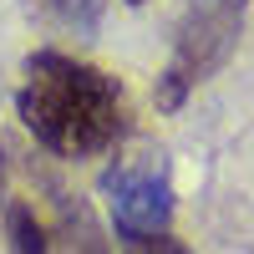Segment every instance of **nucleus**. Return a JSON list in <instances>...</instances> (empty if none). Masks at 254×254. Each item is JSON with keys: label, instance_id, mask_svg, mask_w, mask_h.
I'll list each match as a JSON object with an SVG mask.
<instances>
[{"label": "nucleus", "instance_id": "5", "mask_svg": "<svg viewBox=\"0 0 254 254\" xmlns=\"http://www.w3.org/2000/svg\"><path fill=\"white\" fill-rule=\"evenodd\" d=\"M5 224H10V244L15 249H46V229L36 224V214H31L26 203H15Z\"/></svg>", "mask_w": 254, "mask_h": 254}, {"label": "nucleus", "instance_id": "2", "mask_svg": "<svg viewBox=\"0 0 254 254\" xmlns=\"http://www.w3.org/2000/svg\"><path fill=\"white\" fill-rule=\"evenodd\" d=\"M244 15H249V0H188L183 5L173 56L158 76L163 112H178L208 76L224 71V61L234 56L239 36H244Z\"/></svg>", "mask_w": 254, "mask_h": 254}, {"label": "nucleus", "instance_id": "3", "mask_svg": "<svg viewBox=\"0 0 254 254\" xmlns=\"http://www.w3.org/2000/svg\"><path fill=\"white\" fill-rule=\"evenodd\" d=\"M102 193H107V208H112V229L122 244L132 249H153V244H168V224H173V183H168V168L158 158L147 163H122L102 178Z\"/></svg>", "mask_w": 254, "mask_h": 254}, {"label": "nucleus", "instance_id": "1", "mask_svg": "<svg viewBox=\"0 0 254 254\" xmlns=\"http://www.w3.org/2000/svg\"><path fill=\"white\" fill-rule=\"evenodd\" d=\"M15 112L26 132L56 158H97L127 137V92L92 61L66 51H36L26 61V81L15 92Z\"/></svg>", "mask_w": 254, "mask_h": 254}, {"label": "nucleus", "instance_id": "6", "mask_svg": "<svg viewBox=\"0 0 254 254\" xmlns=\"http://www.w3.org/2000/svg\"><path fill=\"white\" fill-rule=\"evenodd\" d=\"M127 5H147V0H127Z\"/></svg>", "mask_w": 254, "mask_h": 254}, {"label": "nucleus", "instance_id": "4", "mask_svg": "<svg viewBox=\"0 0 254 254\" xmlns=\"http://www.w3.org/2000/svg\"><path fill=\"white\" fill-rule=\"evenodd\" d=\"M46 5L76 36H97V26H102V0H46Z\"/></svg>", "mask_w": 254, "mask_h": 254}]
</instances>
